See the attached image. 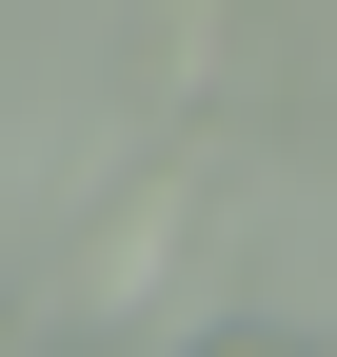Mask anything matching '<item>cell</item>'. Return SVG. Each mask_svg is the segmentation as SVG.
Wrapping results in <instances>:
<instances>
[{
	"label": "cell",
	"instance_id": "cell-4",
	"mask_svg": "<svg viewBox=\"0 0 337 357\" xmlns=\"http://www.w3.org/2000/svg\"><path fill=\"white\" fill-rule=\"evenodd\" d=\"M318 357H337V337H318Z\"/></svg>",
	"mask_w": 337,
	"mask_h": 357
},
{
	"label": "cell",
	"instance_id": "cell-2",
	"mask_svg": "<svg viewBox=\"0 0 337 357\" xmlns=\"http://www.w3.org/2000/svg\"><path fill=\"white\" fill-rule=\"evenodd\" d=\"M258 40H278V0H139L119 20V100L139 119H219L258 79Z\"/></svg>",
	"mask_w": 337,
	"mask_h": 357
},
{
	"label": "cell",
	"instance_id": "cell-1",
	"mask_svg": "<svg viewBox=\"0 0 337 357\" xmlns=\"http://www.w3.org/2000/svg\"><path fill=\"white\" fill-rule=\"evenodd\" d=\"M219 178H238V139H219V119H159V139L119 159L100 199H79V238L40 258V318H60V337L139 318V298H159V278L198 258V218H219Z\"/></svg>",
	"mask_w": 337,
	"mask_h": 357
},
{
	"label": "cell",
	"instance_id": "cell-3",
	"mask_svg": "<svg viewBox=\"0 0 337 357\" xmlns=\"http://www.w3.org/2000/svg\"><path fill=\"white\" fill-rule=\"evenodd\" d=\"M198 357H318V337H278V318H219V337H198Z\"/></svg>",
	"mask_w": 337,
	"mask_h": 357
}]
</instances>
